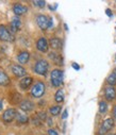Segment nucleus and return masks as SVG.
<instances>
[{"label":"nucleus","mask_w":116,"mask_h":135,"mask_svg":"<svg viewBox=\"0 0 116 135\" xmlns=\"http://www.w3.org/2000/svg\"><path fill=\"white\" fill-rule=\"evenodd\" d=\"M11 27H12V30H13L14 32L17 31V30L21 27V21H20V19L18 18V16L13 17V19H12V21H11Z\"/></svg>","instance_id":"nucleus-17"},{"label":"nucleus","mask_w":116,"mask_h":135,"mask_svg":"<svg viewBox=\"0 0 116 135\" xmlns=\"http://www.w3.org/2000/svg\"><path fill=\"white\" fill-rule=\"evenodd\" d=\"M2 107H3V103H2V100L0 99V111L2 110Z\"/></svg>","instance_id":"nucleus-30"},{"label":"nucleus","mask_w":116,"mask_h":135,"mask_svg":"<svg viewBox=\"0 0 116 135\" xmlns=\"http://www.w3.org/2000/svg\"><path fill=\"white\" fill-rule=\"evenodd\" d=\"M20 109L25 112H31L34 109V103L31 102L30 100H22L20 102Z\"/></svg>","instance_id":"nucleus-11"},{"label":"nucleus","mask_w":116,"mask_h":135,"mask_svg":"<svg viewBox=\"0 0 116 135\" xmlns=\"http://www.w3.org/2000/svg\"><path fill=\"white\" fill-rule=\"evenodd\" d=\"M33 4L37 8H40V9H43L46 6V2L43 1V0H35V1H33Z\"/></svg>","instance_id":"nucleus-24"},{"label":"nucleus","mask_w":116,"mask_h":135,"mask_svg":"<svg viewBox=\"0 0 116 135\" xmlns=\"http://www.w3.org/2000/svg\"><path fill=\"white\" fill-rule=\"evenodd\" d=\"M45 94V84L43 82H37L31 89V95L35 98H40Z\"/></svg>","instance_id":"nucleus-3"},{"label":"nucleus","mask_w":116,"mask_h":135,"mask_svg":"<svg viewBox=\"0 0 116 135\" xmlns=\"http://www.w3.org/2000/svg\"><path fill=\"white\" fill-rule=\"evenodd\" d=\"M51 84L54 87H59L63 84V71L60 69H54L51 71Z\"/></svg>","instance_id":"nucleus-2"},{"label":"nucleus","mask_w":116,"mask_h":135,"mask_svg":"<svg viewBox=\"0 0 116 135\" xmlns=\"http://www.w3.org/2000/svg\"><path fill=\"white\" fill-rule=\"evenodd\" d=\"M108 135H116V134H108Z\"/></svg>","instance_id":"nucleus-31"},{"label":"nucleus","mask_w":116,"mask_h":135,"mask_svg":"<svg viewBox=\"0 0 116 135\" xmlns=\"http://www.w3.org/2000/svg\"><path fill=\"white\" fill-rule=\"evenodd\" d=\"M0 40L3 42H11L13 41V36L9 32V30L7 29L6 26L0 25Z\"/></svg>","instance_id":"nucleus-6"},{"label":"nucleus","mask_w":116,"mask_h":135,"mask_svg":"<svg viewBox=\"0 0 116 135\" xmlns=\"http://www.w3.org/2000/svg\"><path fill=\"white\" fill-rule=\"evenodd\" d=\"M67 114H68L67 110H64V112H63V114H62V118H63V119H66V118H67Z\"/></svg>","instance_id":"nucleus-26"},{"label":"nucleus","mask_w":116,"mask_h":135,"mask_svg":"<svg viewBox=\"0 0 116 135\" xmlns=\"http://www.w3.org/2000/svg\"><path fill=\"white\" fill-rule=\"evenodd\" d=\"M49 45H50V47H51L52 49H54V50H60V49L62 48V46H63V43H62V41H61L60 38L53 37V38L50 40Z\"/></svg>","instance_id":"nucleus-14"},{"label":"nucleus","mask_w":116,"mask_h":135,"mask_svg":"<svg viewBox=\"0 0 116 135\" xmlns=\"http://www.w3.org/2000/svg\"><path fill=\"white\" fill-rule=\"evenodd\" d=\"M60 112H61V107H59V105H55V107H51V108H50V113H51V115H53V116L59 115Z\"/></svg>","instance_id":"nucleus-22"},{"label":"nucleus","mask_w":116,"mask_h":135,"mask_svg":"<svg viewBox=\"0 0 116 135\" xmlns=\"http://www.w3.org/2000/svg\"><path fill=\"white\" fill-rule=\"evenodd\" d=\"M114 127V119L113 118H108L105 119L101 126H100V129H99V135H104L105 133H108L110 130H112Z\"/></svg>","instance_id":"nucleus-4"},{"label":"nucleus","mask_w":116,"mask_h":135,"mask_svg":"<svg viewBox=\"0 0 116 135\" xmlns=\"http://www.w3.org/2000/svg\"><path fill=\"white\" fill-rule=\"evenodd\" d=\"M11 82L9 76L3 71V70H0V85L1 86H7L9 85Z\"/></svg>","instance_id":"nucleus-15"},{"label":"nucleus","mask_w":116,"mask_h":135,"mask_svg":"<svg viewBox=\"0 0 116 135\" xmlns=\"http://www.w3.org/2000/svg\"><path fill=\"white\" fill-rule=\"evenodd\" d=\"M105 13L108 14V16H109V17H111V16H112V12H111V10H109V9H108V10H105Z\"/></svg>","instance_id":"nucleus-28"},{"label":"nucleus","mask_w":116,"mask_h":135,"mask_svg":"<svg viewBox=\"0 0 116 135\" xmlns=\"http://www.w3.org/2000/svg\"><path fill=\"white\" fill-rule=\"evenodd\" d=\"M49 68V64L46 60H40L37 61L33 67V70L37 74V75H41V76H46L47 71Z\"/></svg>","instance_id":"nucleus-1"},{"label":"nucleus","mask_w":116,"mask_h":135,"mask_svg":"<svg viewBox=\"0 0 116 135\" xmlns=\"http://www.w3.org/2000/svg\"><path fill=\"white\" fill-rule=\"evenodd\" d=\"M12 71H13V74H14L16 77H25V76L27 75L26 69L22 68L21 66H18V65H13Z\"/></svg>","instance_id":"nucleus-12"},{"label":"nucleus","mask_w":116,"mask_h":135,"mask_svg":"<svg viewBox=\"0 0 116 135\" xmlns=\"http://www.w3.org/2000/svg\"><path fill=\"white\" fill-rule=\"evenodd\" d=\"M16 115H17V112L14 109H8L7 111H4L2 115V119L6 122H11L14 120V118H16Z\"/></svg>","instance_id":"nucleus-8"},{"label":"nucleus","mask_w":116,"mask_h":135,"mask_svg":"<svg viewBox=\"0 0 116 135\" xmlns=\"http://www.w3.org/2000/svg\"><path fill=\"white\" fill-rule=\"evenodd\" d=\"M29 59H30V53L27 52V51H21V52L17 55V60H18V62H19L20 64H26V63H28Z\"/></svg>","instance_id":"nucleus-16"},{"label":"nucleus","mask_w":116,"mask_h":135,"mask_svg":"<svg viewBox=\"0 0 116 135\" xmlns=\"http://www.w3.org/2000/svg\"><path fill=\"white\" fill-rule=\"evenodd\" d=\"M32 82H33V80H32L31 77H25V78L19 82V86H20L21 89L26 90V89H28V88L31 86Z\"/></svg>","instance_id":"nucleus-13"},{"label":"nucleus","mask_w":116,"mask_h":135,"mask_svg":"<svg viewBox=\"0 0 116 135\" xmlns=\"http://www.w3.org/2000/svg\"><path fill=\"white\" fill-rule=\"evenodd\" d=\"M36 48L38 51H41V52H48V48H49V44L47 42V40L45 37H41L40 40L37 41L36 43Z\"/></svg>","instance_id":"nucleus-7"},{"label":"nucleus","mask_w":116,"mask_h":135,"mask_svg":"<svg viewBox=\"0 0 116 135\" xmlns=\"http://www.w3.org/2000/svg\"><path fill=\"white\" fill-rule=\"evenodd\" d=\"M48 135H59V134H58V132H57L55 130L49 129V130H48Z\"/></svg>","instance_id":"nucleus-25"},{"label":"nucleus","mask_w":116,"mask_h":135,"mask_svg":"<svg viewBox=\"0 0 116 135\" xmlns=\"http://www.w3.org/2000/svg\"><path fill=\"white\" fill-rule=\"evenodd\" d=\"M104 96H105V98H106L108 100H110V101L114 100V99L116 98V90H115V88H114L113 86H108V87H105V89H104Z\"/></svg>","instance_id":"nucleus-10"},{"label":"nucleus","mask_w":116,"mask_h":135,"mask_svg":"<svg viewBox=\"0 0 116 135\" xmlns=\"http://www.w3.org/2000/svg\"><path fill=\"white\" fill-rule=\"evenodd\" d=\"M115 75H116V70H115Z\"/></svg>","instance_id":"nucleus-32"},{"label":"nucleus","mask_w":116,"mask_h":135,"mask_svg":"<svg viewBox=\"0 0 116 135\" xmlns=\"http://www.w3.org/2000/svg\"><path fill=\"white\" fill-rule=\"evenodd\" d=\"M106 82L110 84V86L115 85V84H116V75H115V74H111V75L108 77Z\"/></svg>","instance_id":"nucleus-21"},{"label":"nucleus","mask_w":116,"mask_h":135,"mask_svg":"<svg viewBox=\"0 0 116 135\" xmlns=\"http://www.w3.org/2000/svg\"><path fill=\"white\" fill-rule=\"evenodd\" d=\"M36 23H37V26L40 27L42 30H46V29L49 28L50 18H48L47 16H45L43 14H40L36 17Z\"/></svg>","instance_id":"nucleus-5"},{"label":"nucleus","mask_w":116,"mask_h":135,"mask_svg":"<svg viewBox=\"0 0 116 135\" xmlns=\"http://www.w3.org/2000/svg\"><path fill=\"white\" fill-rule=\"evenodd\" d=\"M113 116H114V119L116 120V105L114 107V110H113Z\"/></svg>","instance_id":"nucleus-29"},{"label":"nucleus","mask_w":116,"mask_h":135,"mask_svg":"<svg viewBox=\"0 0 116 135\" xmlns=\"http://www.w3.org/2000/svg\"><path fill=\"white\" fill-rule=\"evenodd\" d=\"M108 111V104L104 102V101H101V102L99 103V113L103 114Z\"/></svg>","instance_id":"nucleus-23"},{"label":"nucleus","mask_w":116,"mask_h":135,"mask_svg":"<svg viewBox=\"0 0 116 135\" xmlns=\"http://www.w3.org/2000/svg\"><path fill=\"white\" fill-rule=\"evenodd\" d=\"M64 98H65V95H64V90L63 89H59L57 93H55V96H54V99L57 102H63L64 101Z\"/></svg>","instance_id":"nucleus-18"},{"label":"nucleus","mask_w":116,"mask_h":135,"mask_svg":"<svg viewBox=\"0 0 116 135\" xmlns=\"http://www.w3.org/2000/svg\"><path fill=\"white\" fill-rule=\"evenodd\" d=\"M13 12H14V14L16 16H20V15H24V14H26L28 12V8L22 6V4H20V3H16L13 7Z\"/></svg>","instance_id":"nucleus-9"},{"label":"nucleus","mask_w":116,"mask_h":135,"mask_svg":"<svg viewBox=\"0 0 116 135\" xmlns=\"http://www.w3.org/2000/svg\"><path fill=\"white\" fill-rule=\"evenodd\" d=\"M72 67H73V68H75L76 70H79V69H80V67H79V65H78V64H77V63H72Z\"/></svg>","instance_id":"nucleus-27"},{"label":"nucleus","mask_w":116,"mask_h":135,"mask_svg":"<svg viewBox=\"0 0 116 135\" xmlns=\"http://www.w3.org/2000/svg\"><path fill=\"white\" fill-rule=\"evenodd\" d=\"M49 57H50L53 62H55L57 64H61V63H62V56L59 55V54L55 53V52H51V53H49Z\"/></svg>","instance_id":"nucleus-19"},{"label":"nucleus","mask_w":116,"mask_h":135,"mask_svg":"<svg viewBox=\"0 0 116 135\" xmlns=\"http://www.w3.org/2000/svg\"><path fill=\"white\" fill-rule=\"evenodd\" d=\"M16 118H17V122H18V123H27V122L29 121V118H28L26 115L20 114V113H17Z\"/></svg>","instance_id":"nucleus-20"}]
</instances>
